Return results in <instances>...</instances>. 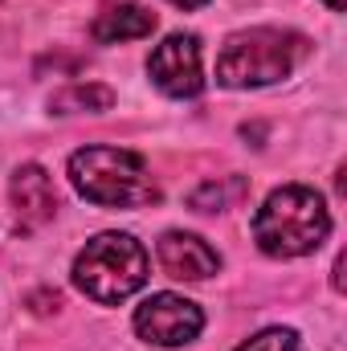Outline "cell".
Returning a JSON list of instances; mask_svg holds the SVG:
<instances>
[{
    "mask_svg": "<svg viewBox=\"0 0 347 351\" xmlns=\"http://www.w3.org/2000/svg\"><path fill=\"white\" fill-rule=\"evenodd\" d=\"M331 233V213L319 192L302 184H286L265 196L254 217V237L270 258H302L319 250Z\"/></svg>",
    "mask_w": 347,
    "mask_h": 351,
    "instance_id": "obj_1",
    "label": "cell"
},
{
    "mask_svg": "<svg viewBox=\"0 0 347 351\" xmlns=\"http://www.w3.org/2000/svg\"><path fill=\"white\" fill-rule=\"evenodd\" d=\"M204 327V315L196 302L180 298V294H152L139 302L135 311V331L139 339L156 343V348H180V343H192Z\"/></svg>",
    "mask_w": 347,
    "mask_h": 351,
    "instance_id": "obj_5",
    "label": "cell"
},
{
    "mask_svg": "<svg viewBox=\"0 0 347 351\" xmlns=\"http://www.w3.org/2000/svg\"><path fill=\"white\" fill-rule=\"evenodd\" d=\"M12 208H16V225L25 233L41 229L58 213V192H53V180L45 176V168H37V164L16 168V176H12Z\"/></svg>",
    "mask_w": 347,
    "mask_h": 351,
    "instance_id": "obj_8",
    "label": "cell"
},
{
    "mask_svg": "<svg viewBox=\"0 0 347 351\" xmlns=\"http://www.w3.org/2000/svg\"><path fill=\"white\" fill-rule=\"evenodd\" d=\"M241 196H246V180L229 176V180H208V184H200L188 200H192V208L213 213V208H229V204L241 200Z\"/></svg>",
    "mask_w": 347,
    "mask_h": 351,
    "instance_id": "obj_11",
    "label": "cell"
},
{
    "mask_svg": "<svg viewBox=\"0 0 347 351\" xmlns=\"http://www.w3.org/2000/svg\"><path fill=\"white\" fill-rule=\"evenodd\" d=\"M237 351H302V343L290 327H270V331L254 335L250 343H241Z\"/></svg>",
    "mask_w": 347,
    "mask_h": 351,
    "instance_id": "obj_12",
    "label": "cell"
},
{
    "mask_svg": "<svg viewBox=\"0 0 347 351\" xmlns=\"http://www.w3.org/2000/svg\"><path fill=\"white\" fill-rule=\"evenodd\" d=\"M70 180L90 204L102 208H143L160 200V188L143 156L123 147H82L70 156Z\"/></svg>",
    "mask_w": 347,
    "mask_h": 351,
    "instance_id": "obj_2",
    "label": "cell"
},
{
    "mask_svg": "<svg viewBox=\"0 0 347 351\" xmlns=\"http://www.w3.org/2000/svg\"><path fill=\"white\" fill-rule=\"evenodd\" d=\"M172 4H180V8H200V4H208V0H172Z\"/></svg>",
    "mask_w": 347,
    "mask_h": 351,
    "instance_id": "obj_13",
    "label": "cell"
},
{
    "mask_svg": "<svg viewBox=\"0 0 347 351\" xmlns=\"http://www.w3.org/2000/svg\"><path fill=\"white\" fill-rule=\"evenodd\" d=\"M307 37L290 29H250L233 33L217 58V82L225 86H270L282 82L302 58Z\"/></svg>",
    "mask_w": 347,
    "mask_h": 351,
    "instance_id": "obj_4",
    "label": "cell"
},
{
    "mask_svg": "<svg viewBox=\"0 0 347 351\" xmlns=\"http://www.w3.org/2000/svg\"><path fill=\"white\" fill-rule=\"evenodd\" d=\"M152 29H156V12H147L143 4H115V8H106V12L94 21L90 37H94L98 45H115V41L147 37Z\"/></svg>",
    "mask_w": 347,
    "mask_h": 351,
    "instance_id": "obj_9",
    "label": "cell"
},
{
    "mask_svg": "<svg viewBox=\"0 0 347 351\" xmlns=\"http://www.w3.org/2000/svg\"><path fill=\"white\" fill-rule=\"evenodd\" d=\"M143 282H147V254L131 233H98L74 258V286L102 306L131 298Z\"/></svg>",
    "mask_w": 347,
    "mask_h": 351,
    "instance_id": "obj_3",
    "label": "cell"
},
{
    "mask_svg": "<svg viewBox=\"0 0 347 351\" xmlns=\"http://www.w3.org/2000/svg\"><path fill=\"white\" fill-rule=\"evenodd\" d=\"M147 74L152 82L164 90L168 98H196L204 86L200 74V41L192 33H172L156 45V53L147 58Z\"/></svg>",
    "mask_w": 347,
    "mask_h": 351,
    "instance_id": "obj_6",
    "label": "cell"
},
{
    "mask_svg": "<svg viewBox=\"0 0 347 351\" xmlns=\"http://www.w3.org/2000/svg\"><path fill=\"white\" fill-rule=\"evenodd\" d=\"M156 254H160L164 274L180 278V282H200V278H208V274L221 269L217 250L208 241H200L196 233H164L160 245H156Z\"/></svg>",
    "mask_w": 347,
    "mask_h": 351,
    "instance_id": "obj_7",
    "label": "cell"
},
{
    "mask_svg": "<svg viewBox=\"0 0 347 351\" xmlns=\"http://www.w3.org/2000/svg\"><path fill=\"white\" fill-rule=\"evenodd\" d=\"M323 4H327L331 12H344V0H323Z\"/></svg>",
    "mask_w": 347,
    "mask_h": 351,
    "instance_id": "obj_14",
    "label": "cell"
},
{
    "mask_svg": "<svg viewBox=\"0 0 347 351\" xmlns=\"http://www.w3.org/2000/svg\"><path fill=\"white\" fill-rule=\"evenodd\" d=\"M115 102V90L110 86H94V82H78V86H66L62 94L49 98V110L53 114H78V110H106Z\"/></svg>",
    "mask_w": 347,
    "mask_h": 351,
    "instance_id": "obj_10",
    "label": "cell"
}]
</instances>
